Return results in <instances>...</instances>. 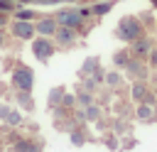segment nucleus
<instances>
[{
    "instance_id": "1",
    "label": "nucleus",
    "mask_w": 157,
    "mask_h": 152,
    "mask_svg": "<svg viewBox=\"0 0 157 152\" xmlns=\"http://www.w3.org/2000/svg\"><path fill=\"white\" fill-rule=\"evenodd\" d=\"M120 34H123V39L135 42L137 37H142V25H140L135 17H125V20L120 22Z\"/></svg>"
},
{
    "instance_id": "2",
    "label": "nucleus",
    "mask_w": 157,
    "mask_h": 152,
    "mask_svg": "<svg viewBox=\"0 0 157 152\" xmlns=\"http://www.w3.org/2000/svg\"><path fill=\"white\" fill-rule=\"evenodd\" d=\"M34 74H32V69H25V66H20V69H15V74H12V83L20 88V91H32V83H34V78H32Z\"/></svg>"
},
{
    "instance_id": "3",
    "label": "nucleus",
    "mask_w": 157,
    "mask_h": 152,
    "mask_svg": "<svg viewBox=\"0 0 157 152\" xmlns=\"http://www.w3.org/2000/svg\"><path fill=\"white\" fill-rule=\"evenodd\" d=\"M32 51H34V56H37L39 61H47V59L54 54V47H52V42H49L47 37H37V39L32 42Z\"/></svg>"
},
{
    "instance_id": "4",
    "label": "nucleus",
    "mask_w": 157,
    "mask_h": 152,
    "mask_svg": "<svg viewBox=\"0 0 157 152\" xmlns=\"http://www.w3.org/2000/svg\"><path fill=\"white\" fill-rule=\"evenodd\" d=\"M34 25L29 22V20H17V22H12V34L17 37V39H29V37H34Z\"/></svg>"
},
{
    "instance_id": "5",
    "label": "nucleus",
    "mask_w": 157,
    "mask_h": 152,
    "mask_svg": "<svg viewBox=\"0 0 157 152\" xmlns=\"http://www.w3.org/2000/svg\"><path fill=\"white\" fill-rule=\"evenodd\" d=\"M132 101H137V103H155V96L147 91V86L142 83V81H135L132 83Z\"/></svg>"
},
{
    "instance_id": "6",
    "label": "nucleus",
    "mask_w": 157,
    "mask_h": 152,
    "mask_svg": "<svg viewBox=\"0 0 157 152\" xmlns=\"http://www.w3.org/2000/svg\"><path fill=\"white\" fill-rule=\"evenodd\" d=\"M54 37H56L59 44H71V42L76 39V29H74V27H66V25H59L56 32H54Z\"/></svg>"
},
{
    "instance_id": "7",
    "label": "nucleus",
    "mask_w": 157,
    "mask_h": 152,
    "mask_svg": "<svg viewBox=\"0 0 157 152\" xmlns=\"http://www.w3.org/2000/svg\"><path fill=\"white\" fill-rule=\"evenodd\" d=\"M56 27H59V22L52 20V17H44V20H39V22L34 25V29H37L39 34H44V37H52V34L56 32Z\"/></svg>"
},
{
    "instance_id": "8",
    "label": "nucleus",
    "mask_w": 157,
    "mask_h": 152,
    "mask_svg": "<svg viewBox=\"0 0 157 152\" xmlns=\"http://www.w3.org/2000/svg\"><path fill=\"white\" fill-rule=\"evenodd\" d=\"M56 22L59 25H66V27H78L81 25V15L78 12H69V10H64V12H59V17H56Z\"/></svg>"
},
{
    "instance_id": "9",
    "label": "nucleus",
    "mask_w": 157,
    "mask_h": 152,
    "mask_svg": "<svg viewBox=\"0 0 157 152\" xmlns=\"http://www.w3.org/2000/svg\"><path fill=\"white\" fill-rule=\"evenodd\" d=\"M150 49H152L150 39H147V37H137V39H135V44H132V56L142 59V56H147V54H150Z\"/></svg>"
},
{
    "instance_id": "10",
    "label": "nucleus",
    "mask_w": 157,
    "mask_h": 152,
    "mask_svg": "<svg viewBox=\"0 0 157 152\" xmlns=\"http://www.w3.org/2000/svg\"><path fill=\"white\" fill-rule=\"evenodd\" d=\"M152 113H155V110H152V105H147V103L142 101V105L137 108V118H140V120H150V118H152Z\"/></svg>"
},
{
    "instance_id": "11",
    "label": "nucleus",
    "mask_w": 157,
    "mask_h": 152,
    "mask_svg": "<svg viewBox=\"0 0 157 152\" xmlns=\"http://www.w3.org/2000/svg\"><path fill=\"white\" fill-rule=\"evenodd\" d=\"M145 69H147V66H145V64H137V61H130V64H128V71H130V74H140V76H142Z\"/></svg>"
},
{
    "instance_id": "12",
    "label": "nucleus",
    "mask_w": 157,
    "mask_h": 152,
    "mask_svg": "<svg viewBox=\"0 0 157 152\" xmlns=\"http://www.w3.org/2000/svg\"><path fill=\"white\" fill-rule=\"evenodd\" d=\"M0 113H2L5 120H10V123H20V115H17V113H10L7 108H0Z\"/></svg>"
},
{
    "instance_id": "13",
    "label": "nucleus",
    "mask_w": 157,
    "mask_h": 152,
    "mask_svg": "<svg viewBox=\"0 0 157 152\" xmlns=\"http://www.w3.org/2000/svg\"><path fill=\"white\" fill-rule=\"evenodd\" d=\"M27 93H29V91H20V103H22L25 108H32V98H29Z\"/></svg>"
},
{
    "instance_id": "14",
    "label": "nucleus",
    "mask_w": 157,
    "mask_h": 152,
    "mask_svg": "<svg viewBox=\"0 0 157 152\" xmlns=\"http://www.w3.org/2000/svg\"><path fill=\"white\" fill-rule=\"evenodd\" d=\"M83 118H91V120H96V118H98V108H96L93 103H91V105H86V115H83Z\"/></svg>"
},
{
    "instance_id": "15",
    "label": "nucleus",
    "mask_w": 157,
    "mask_h": 152,
    "mask_svg": "<svg viewBox=\"0 0 157 152\" xmlns=\"http://www.w3.org/2000/svg\"><path fill=\"white\" fill-rule=\"evenodd\" d=\"M108 10H110V2H101V5H96V7H93V12H96V15H105Z\"/></svg>"
},
{
    "instance_id": "16",
    "label": "nucleus",
    "mask_w": 157,
    "mask_h": 152,
    "mask_svg": "<svg viewBox=\"0 0 157 152\" xmlns=\"http://www.w3.org/2000/svg\"><path fill=\"white\" fill-rule=\"evenodd\" d=\"M78 101H81L83 105H91V103H93V96H91V93H81V96H78Z\"/></svg>"
},
{
    "instance_id": "17",
    "label": "nucleus",
    "mask_w": 157,
    "mask_h": 152,
    "mask_svg": "<svg viewBox=\"0 0 157 152\" xmlns=\"http://www.w3.org/2000/svg\"><path fill=\"white\" fill-rule=\"evenodd\" d=\"M108 83H110V86H118V83H120V76H118L115 71H113V74H108Z\"/></svg>"
},
{
    "instance_id": "18",
    "label": "nucleus",
    "mask_w": 157,
    "mask_h": 152,
    "mask_svg": "<svg viewBox=\"0 0 157 152\" xmlns=\"http://www.w3.org/2000/svg\"><path fill=\"white\" fill-rule=\"evenodd\" d=\"M17 17H20V20H32V17H34V12H32V10H22Z\"/></svg>"
},
{
    "instance_id": "19",
    "label": "nucleus",
    "mask_w": 157,
    "mask_h": 152,
    "mask_svg": "<svg viewBox=\"0 0 157 152\" xmlns=\"http://www.w3.org/2000/svg\"><path fill=\"white\" fill-rule=\"evenodd\" d=\"M150 66H157V49H150Z\"/></svg>"
},
{
    "instance_id": "20",
    "label": "nucleus",
    "mask_w": 157,
    "mask_h": 152,
    "mask_svg": "<svg viewBox=\"0 0 157 152\" xmlns=\"http://www.w3.org/2000/svg\"><path fill=\"white\" fill-rule=\"evenodd\" d=\"M71 140H74V145H83V137H81V132H74V135H71Z\"/></svg>"
},
{
    "instance_id": "21",
    "label": "nucleus",
    "mask_w": 157,
    "mask_h": 152,
    "mask_svg": "<svg viewBox=\"0 0 157 152\" xmlns=\"http://www.w3.org/2000/svg\"><path fill=\"white\" fill-rule=\"evenodd\" d=\"M0 47H2V32H0Z\"/></svg>"
},
{
    "instance_id": "22",
    "label": "nucleus",
    "mask_w": 157,
    "mask_h": 152,
    "mask_svg": "<svg viewBox=\"0 0 157 152\" xmlns=\"http://www.w3.org/2000/svg\"><path fill=\"white\" fill-rule=\"evenodd\" d=\"M155 105H157V93H155Z\"/></svg>"
},
{
    "instance_id": "23",
    "label": "nucleus",
    "mask_w": 157,
    "mask_h": 152,
    "mask_svg": "<svg viewBox=\"0 0 157 152\" xmlns=\"http://www.w3.org/2000/svg\"><path fill=\"white\" fill-rule=\"evenodd\" d=\"M22 2H29V0H22Z\"/></svg>"
},
{
    "instance_id": "24",
    "label": "nucleus",
    "mask_w": 157,
    "mask_h": 152,
    "mask_svg": "<svg viewBox=\"0 0 157 152\" xmlns=\"http://www.w3.org/2000/svg\"><path fill=\"white\" fill-rule=\"evenodd\" d=\"M152 2H155V5H157V0H152Z\"/></svg>"
}]
</instances>
